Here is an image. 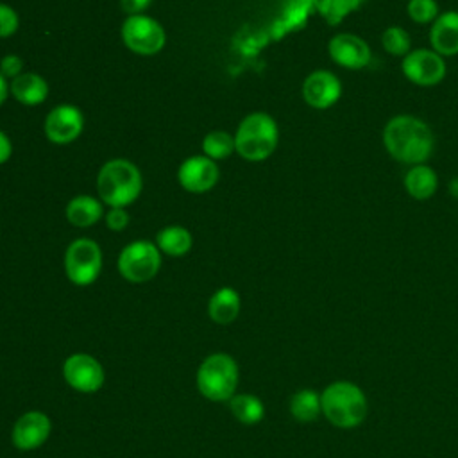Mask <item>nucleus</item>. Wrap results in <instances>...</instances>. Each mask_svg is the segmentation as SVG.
Segmentation results:
<instances>
[{"label": "nucleus", "mask_w": 458, "mask_h": 458, "mask_svg": "<svg viewBox=\"0 0 458 458\" xmlns=\"http://www.w3.org/2000/svg\"><path fill=\"white\" fill-rule=\"evenodd\" d=\"M97 191L107 206L125 208L141 191V174L127 159H111L98 172Z\"/></svg>", "instance_id": "nucleus-3"}, {"label": "nucleus", "mask_w": 458, "mask_h": 458, "mask_svg": "<svg viewBox=\"0 0 458 458\" xmlns=\"http://www.w3.org/2000/svg\"><path fill=\"white\" fill-rule=\"evenodd\" d=\"M429 43L442 57L458 54V11H445L438 14L429 29Z\"/></svg>", "instance_id": "nucleus-16"}, {"label": "nucleus", "mask_w": 458, "mask_h": 458, "mask_svg": "<svg viewBox=\"0 0 458 458\" xmlns=\"http://www.w3.org/2000/svg\"><path fill=\"white\" fill-rule=\"evenodd\" d=\"M129 224V213L123 208H111L106 215V225L113 231H122Z\"/></svg>", "instance_id": "nucleus-28"}, {"label": "nucleus", "mask_w": 458, "mask_h": 458, "mask_svg": "<svg viewBox=\"0 0 458 458\" xmlns=\"http://www.w3.org/2000/svg\"><path fill=\"white\" fill-rule=\"evenodd\" d=\"M9 89L13 97L25 106L41 104L48 95V84L38 73H20L11 81Z\"/></svg>", "instance_id": "nucleus-19"}, {"label": "nucleus", "mask_w": 458, "mask_h": 458, "mask_svg": "<svg viewBox=\"0 0 458 458\" xmlns=\"http://www.w3.org/2000/svg\"><path fill=\"white\" fill-rule=\"evenodd\" d=\"M322 415L340 429L360 426L369 411L363 390L351 381H335L320 394Z\"/></svg>", "instance_id": "nucleus-2"}, {"label": "nucleus", "mask_w": 458, "mask_h": 458, "mask_svg": "<svg viewBox=\"0 0 458 458\" xmlns=\"http://www.w3.org/2000/svg\"><path fill=\"white\" fill-rule=\"evenodd\" d=\"M227 403L233 417L245 426L258 424L265 417V404L258 395L234 394Z\"/></svg>", "instance_id": "nucleus-22"}, {"label": "nucleus", "mask_w": 458, "mask_h": 458, "mask_svg": "<svg viewBox=\"0 0 458 458\" xmlns=\"http://www.w3.org/2000/svg\"><path fill=\"white\" fill-rule=\"evenodd\" d=\"M102 268V250L89 238L73 240L64 252V272L77 286H88L97 281Z\"/></svg>", "instance_id": "nucleus-6"}, {"label": "nucleus", "mask_w": 458, "mask_h": 458, "mask_svg": "<svg viewBox=\"0 0 458 458\" xmlns=\"http://www.w3.org/2000/svg\"><path fill=\"white\" fill-rule=\"evenodd\" d=\"M403 182H404L406 193L415 200L431 199L437 193V188H438L437 172L426 163L410 166L404 174Z\"/></svg>", "instance_id": "nucleus-17"}, {"label": "nucleus", "mask_w": 458, "mask_h": 458, "mask_svg": "<svg viewBox=\"0 0 458 458\" xmlns=\"http://www.w3.org/2000/svg\"><path fill=\"white\" fill-rule=\"evenodd\" d=\"M240 295L234 288L231 286H222L218 288L208 301V315L215 324L225 326L236 320L240 313Z\"/></svg>", "instance_id": "nucleus-18"}, {"label": "nucleus", "mask_w": 458, "mask_h": 458, "mask_svg": "<svg viewBox=\"0 0 458 458\" xmlns=\"http://www.w3.org/2000/svg\"><path fill=\"white\" fill-rule=\"evenodd\" d=\"M279 129L267 113L247 114L234 134V150L247 161H263L277 147Z\"/></svg>", "instance_id": "nucleus-5"}, {"label": "nucleus", "mask_w": 458, "mask_h": 458, "mask_svg": "<svg viewBox=\"0 0 458 458\" xmlns=\"http://www.w3.org/2000/svg\"><path fill=\"white\" fill-rule=\"evenodd\" d=\"M240 370L236 360L227 352L206 356L197 369V388L208 401H229L236 394Z\"/></svg>", "instance_id": "nucleus-4"}, {"label": "nucleus", "mask_w": 458, "mask_h": 458, "mask_svg": "<svg viewBox=\"0 0 458 458\" xmlns=\"http://www.w3.org/2000/svg\"><path fill=\"white\" fill-rule=\"evenodd\" d=\"M122 39L129 50L141 55L157 54L166 41L163 27L148 16H129L122 25Z\"/></svg>", "instance_id": "nucleus-8"}, {"label": "nucleus", "mask_w": 458, "mask_h": 458, "mask_svg": "<svg viewBox=\"0 0 458 458\" xmlns=\"http://www.w3.org/2000/svg\"><path fill=\"white\" fill-rule=\"evenodd\" d=\"M52 433V420L45 411L29 410L21 413L11 431L13 445L20 451H34L41 447Z\"/></svg>", "instance_id": "nucleus-11"}, {"label": "nucleus", "mask_w": 458, "mask_h": 458, "mask_svg": "<svg viewBox=\"0 0 458 458\" xmlns=\"http://www.w3.org/2000/svg\"><path fill=\"white\" fill-rule=\"evenodd\" d=\"M381 47L386 54L395 57H404L411 52V38L406 29L399 25L386 27L381 34Z\"/></svg>", "instance_id": "nucleus-24"}, {"label": "nucleus", "mask_w": 458, "mask_h": 458, "mask_svg": "<svg viewBox=\"0 0 458 458\" xmlns=\"http://www.w3.org/2000/svg\"><path fill=\"white\" fill-rule=\"evenodd\" d=\"M63 377L70 388L81 394H95L106 383L102 363L88 352H73L63 363Z\"/></svg>", "instance_id": "nucleus-9"}, {"label": "nucleus", "mask_w": 458, "mask_h": 458, "mask_svg": "<svg viewBox=\"0 0 458 458\" xmlns=\"http://www.w3.org/2000/svg\"><path fill=\"white\" fill-rule=\"evenodd\" d=\"M301 93L310 107L327 109L338 102L342 95V82L329 70H315L304 79Z\"/></svg>", "instance_id": "nucleus-13"}, {"label": "nucleus", "mask_w": 458, "mask_h": 458, "mask_svg": "<svg viewBox=\"0 0 458 458\" xmlns=\"http://www.w3.org/2000/svg\"><path fill=\"white\" fill-rule=\"evenodd\" d=\"M5 98H7V81L0 72V106L5 102Z\"/></svg>", "instance_id": "nucleus-32"}, {"label": "nucleus", "mask_w": 458, "mask_h": 458, "mask_svg": "<svg viewBox=\"0 0 458 458\" xmlns=\"http://www.w3.org/2000/svg\"><path fill=\"white\" fill-rule=\"evenodd\" d=\"M220 170L208 156H193L182 161L177 172L181 186L191 193H204L211 190L218 181Z\"/></svg>", "instance_id": "nucleus-15"}, {"label": "nucleus", "mask_w": 458, "mask_h": 458, "mask_svg": "<svg viewBox=\"0 0 458 458\" xmlns=\"http://www.w3.org/2000/svg\"><path fill=\"white\" fill-rule=\"evenodd\" d=\"M21 66H23V63L18 55H5L0 63V72H2L4 77L14 79L21 73Z\"/></svg>", "instance_id": "nucleus-29"}, {"label": "nucleus", "mask_w": 458, "mask_h": 458, "mask_svg": "<svg viewBox=\"0 0 458 458\" xmlns=\"http://www.w3.org/2000/svg\"><path fill=\"white\" fill-rule=\"evenodd\" d=\"M193 245L191 233L181 225H168L156 236V247L166 256H184Z\"/></svg>", "instance_id": "nucleus-21"}, {"label": "nucleus", "mask_w": 458, "mask_h": 458, "mask_svg": "<svg viewBox=\"0 0 458 458\" xmlns=\"http://www.w3.org/2000/svg\"><path fill=\"white\" fill-rule=\"evenodd\" d=\"M161 267V250L145 240L123 247L118 256V272L129 283H147L156 277Z\"/></svg>", "instance_id": "nucleus-7"}, {"label": "nucleus", "mask_w": 458, "mask_h": 458, "mask_svg": "<svg viewBox=\"0 0 458 458\" xmlns=\"http://www.w3.org/2000/svg\"><path fill=\"white\" fill-rule=\"evenodd\" d=\"M104 215L102 204L89 195H77L66 206V218L75 227H89Z\"/></svg>", "instance_id": "nucleus-20"}, {"label": "nucleus", "mask_w": 458, "mask_h": 458, "mask_svg": "<svg viewBox=\"0 0 458 458\" xmlns=\"http://www.w3.org/2000/svg\"><path fill=\"white\" fill-rule=\"evenodd\" d=\"M327 54L345 70H361L370 63L372 52L369 43L352 32H338L327 43Z\"/></svg>", "instance_id": "nucleus-12"}, {"label": "nucleus", "mask_w": 458, "mask_h": 458, "mask_svg": "<svg viewBox=\"0 0 458 458\" xmlns=\"http://www.w3.org/2000/svg\"><path fill=\"white\" fill-rule=\"evenodd\" d=\"M202 150L209 159H224L234 152V136L225 131H213L204 136Z\"/></svg>", "instance_id": "nucleus-25"}, {"label": "nucleus", "mask_w": 458, "mask_h": 458, "mask_svg": "<svg viewBox=\"0 0 458 458\" xmlns=\"http://www.w3.org/2000/svg\"><path fill=\"white\" fill-rule=\"evenodd\" d=\"M84 116L72 104L55 106L45 118V134L52 143H70L82 132Z\"/></svg>", "instance_id": "nucleus-14"}, {"label": "nucleus", "mask_w": 458, "mask_h": 458, "mask_svg": "<svg viewBox=\"0 0 458 458\" xmlns=\"http://www.w3.org/2000/svg\"><path fill=\"white\" fill-rule=\"evenodd\" d=\"M20 20L13 7L7 4H0V38H9L18 30Z\"/></svg>", "instance_id": "nucleus-27"}, {"label": "nucleus", "mask_w": 458, "mask_h": 458, "mask_svg": "<svg viewBox=\"0 0 458 458\" xmlns=\"http://www.w3.org/2000/svg\"><path fill=\"white\" fill-rule=\"evenodd\" d=\"M148 4H150V0H120L122 9H123L129 16L140 14L143 9H147Z\"/></svg>", "instance_id": "nucleus-30"}, {"label": "nucleus", "mask_w": 458, "mask_h": 458, "mask_svg": "<svg viewBox=\"0 0 458 458\" xmlns=\"http://www.w3.org/2000/svg\"><path fill=\"white\" fill-rule=\"evenodd\" d=\"M403 75L417 86H435L444 81L447 68L445 61L433 48H411L401 63Z\"/></svg>", "instance_id": "nucleus-10"}, {"label": "nucleus", "mask_w": 458, "mask_h": 458, "mask_svg": "<svg viewBox=\"0 0 458 458\" xmlns=\"http://www.w3.org/2000/svg\"><path fill=\"white\" fill-rule=\"evenodd\" d=\"M11 150H13V147H11L7 134L0 131V165L11 157Z\"/></svg>", "instance_id": "nucleus-31"}, {"label": "nucleus", "mask_w": 458, "mask_h": 458, "mask_svg": "<svg viewBox=\"0 0 458 458\" xmlns=\"http://www.w3.org/2000/svg\"><path fill=\"white\" fill-rule=\"evenodd\" d=\"M385 150L399 163L422 165L433 152V132L429 125L413 114H397L383 129Z\"/></svg>", "instance_id": "nucleus-1"}, {"label": "nucleus", "mask_w": 458, "mask_h": 458, "mask_svg": "<svg viewBox=\"0 0 458 458\" xmlns=\"http://www.w3.org/2000/svg\"><path fill=\"white\" fill-rule=\"evenodd\" d=\"M406 13L408 18L419 25H429L440 14L437 0H408Z\"/></svg>", "instance_id": "nucleus-26"}, {"label": "nucleus", "mask_w": 458, "mask_h": 458, "mask_svg": "<svg viewBox=\"0 0 458 458\" xmlns=\"http://www.w3.org/2000/svg\"><path fill=\"white\" fill-rule=\"evenodd\" d=\"M449 193H451V197L458 199V177H453L449 181Z\"/></svg>", "instance_id": "nucleus-33"}, {"label": "nucleus", "mask_w": 458, "mask_h": 458, "mask_svg": "<svg viewBox=\"0 0 458 458\" xmlns=\"http://www.w3.org/2000/svg\"><path fill=\"white\" fill-rule=\"evenodd\" d=\"M290 413L299 422H311L322 413L320 394L311 388H301L290 397Z\"/></svg>", "instance_id": "nucleus-23"}]
</instances>
